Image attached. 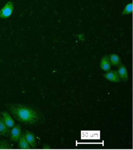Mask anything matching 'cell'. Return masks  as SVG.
Here are the masks:
<instances>
[{
    "label": "cell",
    "instance_id": "13",
    "mask_svg": "<svg viewBox=\"0 0 133 150\" xmlns=\"http://www.w3.org/2000/svg\"><path fill=\"white\" fill-rule=\"evenodd\" d=\"M133 12V4L132 3L128 4L125 7L122 13V15H128L132 13Z\"/></svg>",
    "mask_w": 133,
    "mask_h": 150
},
{
    "label": "cell",
    "instance_id": "1",
    "mask_svg": "<svg viewBox=\"0 0 133 150\" xmlns=\"http://www.w3.org/2000/svg\"><path fill=\"white\" fill-rule=\"evenodd\" d=\"M5 105L14 118L21 124L35 125L45 121L44 113L36 107L17 103H6Z\"/></svg>",
    "mask_w": 133,
    "mask_h": 150
},
{
    "label": "cell",
    "instance_id": "10",
    "mask_svg": "<svg viewBox=\"0 0 133 150\" xmlns=\"http://www.w3.org/2000/svg\"><path fill=\"white\" fill-rule=\"evenodd\" d=\"M10 129L3 121L0 116V136L8 137L10 134Z\"/></svg>",
    "mask_w": 133,
    "mask_h": 150
},
{
    "label": "cell",
    "instance_id": "4",
    "mask_svg": "<svg viewBox=\"0 0 133 150\" xmlns=\"http://www.w3.org/2000/svg\"><path fill=\"white\" fill-rule=\"evenodd\" d=\"M0 116L7 126L10 128H12L15 125L14 120L8 111H2L0 113Z\"/></svg>",
    "mask_w": 133,
    "mask_h": 150
},
{
    "label": "cell",
    "instance_id": "2",
    "mask_svg": "<svg viewBox=\"0 0 133 150\" xmlns=\"http://www.w3.org/2000/svg\"><path fill=\"white\" fill-rule=\"evenodd\" d=\"M14 9V5L11 1L8 2L0 10V18L6 19L12 15Z\"/></svg>",
    "mask_w": 133,
    "mask_h": 150
},
{
    "label": "cell",
    "instance_id": "11",
    "mask_svg": "<svg viewBox=\"0 0 133 150\" xmlns=\"http://www.w3.org/2000/svg\"><path fill=\"white\" fill-rule=\"evenodd\" d=\"M111 64L115 67H118L121 63V58L116 54H112L108 56Z\"/></svg>",
    "mask_w": 133,
    "mask_h": 150
},
{
    "label": "cell",
    "instance_id": "5",
    "mask_svg": "<svg viewBox=\"0 0 133 150\" xmlns=\"http://www.w3.org/2000/svg\"><path fill=\"white\" fill-rule=\"evenodd\" d=\"M104 77L108 81L115 83L121 81V80L118 71L109 70L103 75Z\"/></svg>",
    "mask_w": 133,
    "mask_h": 150
},
{
    "label": "cell",
    "instance_id": "8",
    "mask_svg": "<svg viewBox=\"0 0 133 150\" xmlns=\"http://www.w3.org/2000/svg\"><path fill=\"white\" fill-rule=\"evenodd\" d=\"M18 147L23 149H29L31 148L24 136V132H22L18 141Z\"/></svg>",
    "mask_w": 133,
    "mask_h": 150
},
{
    "label": "cell",
    "instance_id": "12",
    "mask_svg": "<svg viewBox=\"0 0 133 150\" xmlns=\"http://www.w3.org/2000/svg\"><path fill=\"white\" fill-rule=\"evenodd\" d=\"M13 146L6 139H0V149H12Z\"/></svg>",
    "mask_w": 133,
    "mask_h": 150
},
{
    "label": "cell",
    "instance_id": "9",
    "mask_svg": "<svg viewBox=\"0 0 133 150\" xmlns=\"http://www.w3.org/2000/svg\"><path fill=\"white\" fill-rule=\"evenodd\" d=\"M111 66V64L108 56L105 55L101 58V63H100V67L101 69L107 72L110 70Z\"/></svg>",
    "mask_w": 133,
    "mask_h": 150
},
{
    "label": "cell",
    "instance_id": "3",
    "mask_svg": "<svg viewBox=\"0 0 133 150\" xmlns=\"http://www.w3.org/2000/svg\"><path fill=\"white\" fill-rule=\"evenodd\" d=\"M22 132L21 126L18 124L15 125L10 131V139L11 141L18 142Z\"/></svg>",
    "mask_w": 133,
    "mask_h": 150
},
{
    "label": "cell",
    "instance_id": "6",
    "mask_svg": "<svg viewBox=\"0 0 133 150\" xmlns=\"http://www.w3.org/2000/svg\"><path fill=\"white\" fill-rule=\"evenodd\" d=\"M24 132L25 138L31 148H35L37 147V144L35 136L34 134L28 130H25V132Z\"/></svg>",
    "mask_w": 133,
    "mask_h": 150
},
{
    "label": "cell",
    "instance_id": "7",
    "mask_svg": "<svg viewBox=\"0 0 133 150\" xmlns=\"http://www.w3.org/2000/svg\"><path fill=\"white\" fill-rule=\"evenodd\" d=\"M118 73L121 80L127 82L128 80V76L127 69L124 64L121 63L118 66Z\"/></svg>",
    "mask_w": 133,
    "mask_h": 150
}]
</instances>
